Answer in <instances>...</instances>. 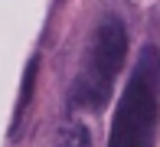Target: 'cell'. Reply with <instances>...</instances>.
Returning <instances> with one entry per match:
<instances>
[{
    "label": "cell",
    "instance_id": "7a4b0ae2",
    "mask_svg": "<svg viewBox=\"0 0 160 147\" xmlns=\"http://www.w3.org/2000/svg\"><path fill=\"white\" fill-rule=\"evenodd\" d=\"M124 56H128V26L121 17L108 13V17H101V23L92 33V46L82 59L75 82L69 88V101L82 111L98 114L111 101L114 79L124 65Z\"/></svg>",
    "mask_w": 160,
    "mask_h": 147
},
{
    "label": "cell",
    "instance_id": "6da1fadb",
    "mask_svg": "<svg viewBox=\"0 0 160 147\" xmlns=\"http://www.w3.org/2000/svg\"><path fill=\"white\" fill-rule=\"evenodd\" d=\"M160 118V49L144 46L121 92L108 147H154Z\"/></svg>",
    "mask_w": 160,
    "mask_h": 147
},
{
    "label": "cell",
    "instance_id": "277c9868",
    "mask_svg": "<svg viewBox=\"0 0 160 147\" xmlns=\"http://www.w3.org/2000/svg\"><path fill=\"white\" fill-rule=\"evenodd\" d=\"M56 147H92V134L82 121H65L56 134Z\"/></svg>",
    "mask_w": 160,
    "mask_h": 147
},
{
    "label": "cell",
    "instance_id": "3957f363",
    "mask_svg": "<svg viewBox=\"0 0 160 147\" xmlns=\"http://www.w3.org/2000/svg\"><path fill=\"white\" fill-rule=\"evenodd\" d=\"M36 79H39V56H30V62H26L23 69V82H20V101H17V114H13V121H23L26 108H30L33 101V92H36Z\"/></svg>",
    "mask_w": 160,
    "mask_h": 147
}]
</instances>
